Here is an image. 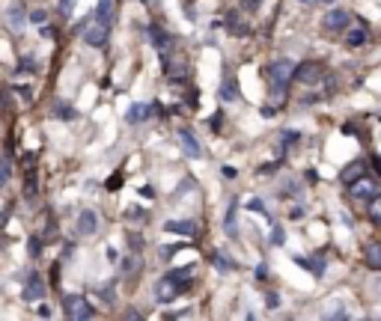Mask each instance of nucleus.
Listing matches in <instances>:
<instances>
[{"mask_svg": "<svg viewBox=\"0 0 381 321\" xmlns=\"http://www.w3.org/2000/svg\"><path fill=\"white\" fill-rule=\"evenodd\" d=\"M63 312L75 321H84V318H93L95 315V309L81 297V294H66L63 297Z\"/></svg>", "mask_w": 381, "mask_h": 321, "instance_id": "obj_1", "label": "nucleus"}, {"mask_svg": "<svg viewBox=\"0 0 381 321\" xmlns=\"http://www.w3.org/2000/svg\"><path fill=\"white\" fill-rule=\"evenodd\" d=\"M295 68H298V65L292 63V60H274L271 68H268L271 84H274V87H289V81L295 77Z\"/></svg>", "mask_w": 381, "mask_h": 321, "instance_id": "obj_2", "label": "nucleus"}, {"mask_svg": "<svg viewBox=\"0 0 381 321\" xmlns=\"http://www.w3.org/2000/svg\"><path fill=\"white\" fill-rule=\"evenodd\" d=\"M295 77H298V84L313 87V84H319V81L325 77V65L316 63V60H307V63H301L295 68Z\"/></svg>", "mask_w": 381, "mask_h": 321, "instance_id": "obj_3", "label": "nucleus"}, {"mask_svg": "<svg viewBox=\"0 0 381 321\" xmlns=\"http://www.w3.org/2000/svg\"><path fill=\"white\" fill-rule=\"evenodd\" d=\"M84 42L90 45V48H104L107 45V39H110V27H104V24H98V21H90L87 27H84Z\"/></svg>", "mask_w": 381, "mask_h": 321, "instance_id": "obj_4", "label": "nucleus"}, {"mask_svg": "<svg viewBox=\"0 0 381 321\" xmlns=\"http://www.w3.org/2000/svg\"><path fill=\"white\" fill-rule=\"evenodd\" d=\"M349 24H351V15L346 12V9H334V12H328V18L322 21V27L328 33H346L349 30Z\"/></svg>", "mask_w": 381, "mask_h": 321, "instance_id": "obj_5", "label": "nucleus"}, {"mask_svg": "<svg viewBox=\"0 0 381 321\" xmlns=\"http://www.w3.org/2000/svg\"><path fill=\"white\" fill-rule=\"evenodd\" d=\"M149 39H152V45H155V51H158L161 57H167V54L173 51V36L164 30L161 24H152V27H149Z\"/></svg>", "mask_w": 381, "mask_h": 321, "instance_id": "obj_6", "label": "nucleus"}, {"mask_svg": "<svg viewBox=\"0 0 381 321\" xmlns=\"http://www.w3.org/2000/svg\"><path fill=\"white\" fill-rule=\"evenodd\" d=\"M179 291H182V289H179V283H176L170 274H167L164 280L155 283V297H158V303H170V300H176V297H179Z\"/></svg>", "mask_w": 381, "mask_h": 321, "instance_id": "obj_7", "label": "nucleus"}, {"mask_svg": "<svg viewBox=\"0 0 381 321\" xmlns=\"http://www.w3.org/2000/svg\"><path fill=\"white\" fill-rule=\"evenodd\" d=\"M378 193V182H372V179H357L354 185H349V196L351 199H372Z\"/></svg>", "mask_w": 381, "mask_h": 321, "instance_id": "obj_8", "label": "nucleus"}, {"mask_svg": "<svg viewBox=\"0 0 381 321\" xmlns=\"http://www.w3.org/2000/svg\"><path fill=\"white\" fill-rule=\"evenodd\" d=\"M45 294H48V286L42 283V277H39V274L27 277V286H24V300H27V303H36V300H42Z\"/></svg>", "mask_w": 381, "mask_h": 321, "instance_id": "obj_9", "label": "nucleus"}, {"mask_svg": "<svg viewBox=\"0 0 381 321\" xmlns=\"http://www.w3.org/2000/svg\"><path fill=\"white\" fill-rule=\"evenodd\" d=\"M363 176H366V160H351L349 167L340 173V182L349 188V185H354V182H357V179H363Z\"/></svg>", "mask_w": 381, "mask_h": 321, "instance_id": "obj_10", "label": "nucleus"}, {"mask_svg": "<svg viewBox=\"0 0 381 321\" xmlns=\"http://www.w3.org/2000/svg\"><path fill=\"white\" fill-rule=\"evenodd\" d=\"M179 146L185 149V155H188V158H203V146L197 143V137H194L190 131H185V128L179 131Z\"/></svg>", "mask_w": 381, "mask_h": 321, "instance_id": "obj_11", "label": "nucleus"}, {"mask_svg": "<svg viewBox=\"0 0 381 321\" xmlns=\"http://www.w3.org/2000/svg\"><path fill=\"white\" fill-rule=\"evenodd\" d=\"M164 232H173V235H182V238H194L197 235V223L194 220H170V223H164Z\"/></svg>", "mask_w": 381, "mask_h": 321, "instance_id": "obj_12", "label": "nucleus"}, {"mask_svg": "<svg viewBox=\"0 0 381 321\" xmlns=\"http://www.w3.org/2000/svg\"><path fill=\"white\" fill-rule=\"evenodd\" d=\"M164 71H167L170 81H185V77H188L185 60H170V57H164Z\"/></svg>", "mask_w": 381, "mask_h": 321, "instance_id": "obj_13", "label": "nucleus"}, {"mask_svg": "<svg viewBox=\"0 0 381 321\" xmlns=\"http://www.w3.org/2000/svg\"><path fill=\"white\" fill-rule=\"evenodd\" d=\"M24 21H27V18H24V6H21V3H12V6L6 9V24H9V30L18 33L24 27Z\"/></svg>", "mask_w": 381, "mask_h": 321, "instance_id": "obj_14", "label": "nucleus"}, {"mask_svg": "<svg viewBox=\"0 0 381 321\" xmlns=\"http://www.w3.org/2000/svg\"><path fill=\"white\" fill-rule=\"evenodd\" d=\"M152 113H155V107H152V104H131V107H128V113H125V119L131 122V125H140V122H143V119H149Z\"/></svg>", "mask_w": 381, "mask_h": 321, "instance_id": "obj_15", "label": "nucleus"}, {"mask_svg": "<svg viewBox=\"0 0 381 321\" xmlns=\"http://www.w3.org/2000/svg\"><path fill=\"white\" fill-rule=\"evenodd\" d=\"M95 229H98V217H95V211L84 208V211L78 214V232H84V235H95Z\"/></svg>", "mask_w": 381, "mask_h": 321, "instance_id": "obj_16", "label": "nucleus"}, {"mask_svg": "<svg viewBox=\"0 0 381 321\" xmlns=\"http://www.w3.org/2000/svg\"><path fill=\"white\" fill-rule=\"evenodd\" d=\"M98 24H104V27H110L113 24V0H98V6H95V15H93Z\"/></svg>", "mask_w": 381, "mask_h": 321, "instance_id": "obj_17", "label": "nucleus"}, {"mask_svg": "<svg viewBox=\"0 0 381 321\" xmlns=\"http://www.w3.org/2000/svg\"><path fill=\"white\" fill-rule=\"evenodd\" d=\"M221 98H223V101H235V98H238V87H235V77H232V71H226V74H223Z\"/></svg>", "mask_w": 381, "mask_h": 321, "instance_id": "obj_18", "label": "nucleus"}, {"mask_svg": "<svg viewBox=\"0 0 381 321\" xmlns=\"http://www.w3.org/2000/svg\"><path fill=\"white\" fill-rule=\"evenodd\" d=\"M363 42H369V33H366V27H354V30H346V45H349V48H360Z\"/></svg>", "mask_w": 381, "mask_h": 321, "instance_id": "obj_19", "label": "nucleus"}, {"mask_svg": "<svg viewBox=\"0 0 381 321\" xmlns=\"http://www.w3.org/2000/svg\"><path fill=\"white\" fill-rule=\"evenodd\" d=\"M363 259H366V268L369 271H381V244H369Z\"/></svg>", "mask_w": 381, "mask_h": 321, "instance_id": "obj_20", "label": "nucleus"}, {"mask_svg": "<svg viewBox=\"0 0 381 321\" xmlns=\"http://www.w3.org/2000/svg\"><path fill=\"white\" fill-rule=\"evenodd\" d=\"M226 27H229V33H235V36H250V24H241L235 12L226 15Z\"/></svg>", "mask_w": 381, "mask_h": 321, "instance_id": "obj_21", "label": "nucleus"}, {"mask_svg": "<svg viewBox=\"0 0 381 321\" xmlns=\"http://www.w3.org/2000/svg\"><path fill=\"white\" fill-rule=\"evenodd\" d=\"M366 214H369V220H372V223L381 226V193H375V196L366 202Z\"/></svg>", "mask_w": 381, "mask_h": 321, "instance_id": "obj_22", "label": "nucleus"}, {"mask_svg": "<svg viewBox=\"0 0 381 321\" xmlns=\"http://www.w3.org/2000/svg\"><path fill=\"white\" fill-rule=\"evenodd\" d=\"M298 140H301V134H298V131H283V134H280V155H283L286 149H292Z\"/></svg>", "mask_w": 381, "mask_h": 321, "instance_id": "obj_23", "label": "nucleus"}, {"mask_svg": "<svg viewBox=\"0 0 381 321\" xmlns=\"http://www.w3.org/2000/svg\"><path fill=\"white\" fill-rule=\"evenodd\" d=\"M235 205H238V202L232 199V202H229V208H226V217H223V226H226V232H229V235H238V232H235Z\"/></svg>", "mask_w": 381, "mask_h": 321, "instance_id": "obj_24", "label": "nucleus"}, {"mask_svg": "<svg viewBox=\"0 0 381 321\" xmlns=\"http://www.w3.org/2000/svg\"><path fill=\"white\" fill-rule=\"evenodd\" d=\"M54 116H57V119H75V110H72L69 104H60V101H57V104H54Z\"/></svg>", "mask_w": 381, "mask_h": 321, "instance_id": "obj_25", "label": "nucleus"}, {"mask_svg": "<svg viewBox=\"0 0 381 321\" xmlns=\"http://www.w3.org/2000/svg\"><path fill=\"white\" fill-rule=\"evenodd\" d=\"M36 193V176H33V167H27V179H24V196L30 199Z\"/></svg>", "mask_w": 381, "mask_h": 321, "instance_id": "obj_26", "label": "nucleus"}, {"mask_svg": "<svg viewBox=\"0 0 381 321\" xmlns=\"http://www.w3.org/2000/svg\"><path fill=\"white\" fill-rule=\"evenodd\" d=\"M247 208H250V211H256V214H262V217H268V220H271V214H268V208H265V202H262V199H250V202H247Z\"/></svg>", "mask_w": 381, "mask_h": 321, "instance_id": "obj_27", "label": "nucleus"}, {"mask_svg": "<svg viewBox=\"0 0 381 321\" xmlns=\"http://www.w3.org/2000/svg\"><path fill=\"white\" fill-rule=\"evenodd\" d=\"M18 71H24V74H33V71H39V63L33 60V57H24L21 65H18Z\"/></svg>", "mask_w": 381, "mask_h": 321, "instance_id": "obj_28", "label": "nucleus"}, {"mask_svg": "<svg viewBox=\"0 0 381 321\" xmlns=\"http://www.w3.org/2000/svg\"><path fill=\"white\" fill-rule=\"evenodd\" d=\"M27 21H30V24H45V21H48V12H45V9H33L30 15H27Z\"/></svg>", "mask_w": 381, "mask_h": 321, "instance_id": "obj_29", "label": "nucleus"}, {"mask_svg": "<svg viewBox=\"0 0 381 321\" xmlns=\"http://www.w3.org/2000/svg\"><path fill=\"white\" fill-rule=\"evenodd\" d=\"M283 241H286L283 229H280V226H274V229H271V244H274V247H283Z\"/></svg>", "mask_w": 381, "mask_h": 321, "instance_id": "obj_30", "label": "nucleus"}, {"mask_svg": "<svg viewBox=\"0 0 381 321\" xmlns=\"http://www.w3.org/2000/svg\"><path fill=\"white\" fill-rule=\"evenodd\" d=\"M119 188H122V173H113L107 179V191H119Z\"/></svg>", "mask_w": 381, "mask_h": 321, "instance_id": "obj_31", "label": "nucleus"}, {"mask_svg": "<svg viewBox=\"0 0 381 321\" xmlns=\"http://www.w3.org/2000/svg\"><path fill=\"white\" fill-rule=\"evenodd\" d=\"M60 12H63L66 18H69V15L75 12V0H60Z\"/></svg>", "mask_w": 381, "mask_h": 321, "instance_id": "obj_32", "label": "nucleus"}, {"mask_svg": "<svg viewBox=\"0 0 381 321\" xmlns=\"http://www.w3.org/2000/svg\"><path fill=\"white\" fill-rule=\"evenodd\" d=\"M215 265H218L221 271H232V268H235V262H229V259H221V256H215Z\"/></svg>", "mask_w": 381, "mask_h": 321, "instance_id": "obj_33", "label": "nucleus"}, {"mask_svg": "<svg viewBox=\"0 0 381 321\" xmlns=\"http://www.w3.org/2000/svg\"><path fill=\"white\" fill-rule=\"evenodd\" d=\"M39 253H42V241H39V238H30V256L36 259Z\"/></svg>", "mask_w": 381, "mask_h": 321, "instance_id": "obj_34", "label": "nucleus"}, {"mask_svg": "<svg viewBox=\"0 0 381 321\" xmlns=\"http://www.w3.org/2000/svg\"><path fill=\"white\" fill-rule=\"evenodd\" d=\"M265 300H268V309H277V306H280V297H277L274 291H268V297H265Z\"/></svg>", "mask_w": 381, "mask_h": 321, "instance_id": "obj_35", "label": "nucleus"}, {"mask_svg": "<svg viewBox=\"0 0 381 321\" xmlns=\"http://www.w3.org/2000/svg\"><path fill=\"white\" fill-rule=\"evenodd\" d=\"M6 179H9V164L3 160V164H0V188L6 185Z\"/></svg>", "mask_w": 381, "mask_h": 321, "instance_id": "obj_36", "label": "nucleus"}, {"mask_svg": "<svg viewBox=\"0 0 381 321\" xmlns=\"http://www.w3.org/2000/svg\"><path fill=\"white\" fill-rule=\"evenodd\" d=\"M289 217H292V220H301V217H304V208H301V205H295V208L289 211Z\"/></svg>", "mask_w": 381, "mask_h": 321, "instance_id": "obj_37", "label": "nucleus"}, {"mask_svg": "<svg viewBox=\"0 0 381 321\" xmlns=\"http://www.w3.org/2000/svg\"><path fill=\"white\" fill-rule=\"evenodd\" d=\"M244 6L253 12V9H259V6H262V0H244Z\"/></svg>", "mask_w": 381, "mask_h": 321, "instance_id": "obj_38", "label": "nucleus"}, {"mask_svg": "<svg viewBox=\"0 0 381 321\" xmlns=\"http://www.w3.org/2000/svg\"><path fill=\"white\" fill-rule=\"evenodd\" d=\"M104 253H107V259H110V262H116V259H119V256H116V250H113V247H107Z\"/></svg>", "mask_w": 381, "mask_h": 321, "instance_id": "obj_39", "label": "nucleus"}, {"mask_svg": "<svg viewBox=\"0 0 381 321\" xmlns=\"http://www.w3.org/2000/svg\"><path fill=\"white\" fill-rule=\"evenodd\" d=\"M301 3H310V0H301Z\"/></svg>", "mask_w": 381, "mask_h": 321, "instance_id": "obj_40", "label": "nucleus"}, {"mask_svg": "<svg viewBox=\"0 0 381 321\" xmlns=\"http://www.w3.org/2000/svg\"><path fill=\"white\" fill-rule=\"evenodd\" d=\"M322 3H331V0H322Z\"/></svg>", "mask_w": 381, "mask_h": 321, "instance_id": "obj_41", "label": "nucleus"}, {"mask_svg": "<svg viewBox=\"0 0 381 321\" xmlns=\"http://www.w3.org/2000/svg\"><path fill=\"white\" fill-rule=\"evenodd\" d=\"M378 164H381V155H378Z\"/></svg>", "mask_w": 381, "mask_h": 321, "instance_id": "obj_42", "label": "nucleus"}]
</instances>
